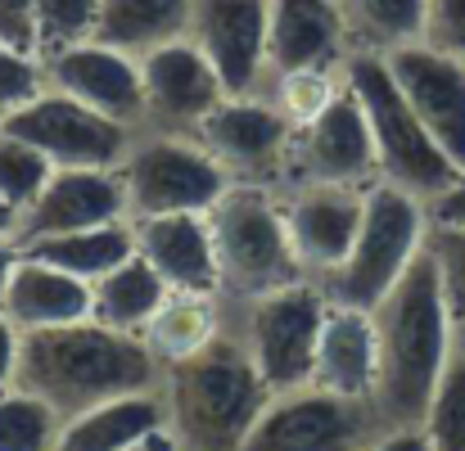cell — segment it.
I'll return each instance as SVG.
<instances>
[{"instance_id":"obj_1","label":"cell","mask_w":465,"mask_h":451,"mask_svg":"<svg viewBox=\"0 0 465 451\" xmlns=\"http://www.w3.org/2000/svg\"><path fill=\"white\" fill-rule=\"evenodd\" d=\"M371 316L380 338V425H420L443 370L457 357V316L425 253Z\"/></svg>"},{"instance_id":"obj_2","label":"cell","mask_w":465,"mask_h":451,"mask_svg":"<svg viewBox=\"0 0 465 451\" xmlns=\"http://www.w3.org/2000/svg\"><path fill=\"white\" fill-rule=\"evenodd\" d=\"M158 384H163V366L154 361V352L141 338L118 334L91 316L23 334L18 388L45 397L64 420L109 397L158 388Z\"/></svg>"},{"instance_id":"obj_3","label":"cell","mask_w":465,"mask_h":451,"mask_svg":"<svg viewBox=\"0 0 465 451\" xmlns=\"http://www.w3.org/2000/svg\"><path fill=\"white\" fill-rule=\"evenodd\" d=\"M272 388L249 361L235 325L203 352L163 370L167 429L185 451H244Z\"/></svg>"},{"instance_id":"obj_4","label":"cell","mask_w":465,"mask_h":451,"mask_svg":"<svg viewBox=\"0 0 465 451\" xmlns=\"http://www.w3.org/2000/svg\"><path fill=\"white\" fill-rule=\"evenodd\" d=\"M208 230H213L226 302H244L308 276L290 240L281 185L231 181L208 208Z\"/></svg>"},{"instance_id":"obj_5","label":"cell","mask_w":465,"mask_h":451,"mask_svg":"<svg viewBox=\"0 0 465 451\" xmlns=\"http://www.w3.org/2000/svg\"><path fill=\"white\" fill-rule=\"evenodd\" d=\"M425 235H430L425 199H416L389 181L366 185L361 230H357L348 258L321 280L325 299L375 311L389 299V289L416 267V258L425 253Z\"/></svg>"},{"instance_id":"obj_6","label":"cell","mask_w":465,"mask_h":451,"mask_svg":"<svg viewBox=\"0 0 465 451\" xmlns=\"http://www.w3.org/2000/svg\"><path fill=\"white\" fill-rule=\"evenodd\" d=\"M343 82L361 100V113H366V127H371V141H375V158H380V181L402 185L407 194L430 203L461 167L425 132L416 109L398 91L384 54L352 50L348 64H343Z\"/></svg>"},{"instance_id":"obj_7","label":"cell","mask_w":465,"mask_h":451,"mask_svg":"<svg viewBox=\"0 0 465 451\" xmlns=\"http://www.w3.org/2000/svg\"><path fill=\"white\" fill-rule=\"evenodd\" d=\"M325 311H330V299H325L321 280H312V276L290 280L281 289H267V294H253L244 302H231V325L272 393L312 384Z\"/></svg>"},{"instance_id":"obj_8","label":"cell","mask_w":465,"mask_h":451,"mask_svg":"<svg viewBox=\"0 0 465 451\" xmlns=\"http://www.w3.org/2000/svg\"><path fill=\"white\" fill-rule=\"evenodd\" d=\"M118 176L132 221L158 212H208L231 185L226 167L181 132H136L132 150L118 162Z\"/></svg>"},{"instance_id":"obj_9","label":"cell","mask_w":465,"mask_h":451,"mask_svg":"<svg viewBox=\"0 0 465 451\" xmlns=\"http://www.w3.org/2000/svg\"><path fill=\"white\" fill-rule=\"evenodd\" d=\"M380 429L384 425L371 402L303 384L267 397L244 451H366Z\"/></svg>"},{"instance_id":"obj_10","label":"cell","mask_w":465,"mask_h":451,"mask_svg":"<svg viewBox=\"0 0 465 451\" xmlns=\"http://www.w3.org/2000/svg\"><path fill=\"white\" fill-rule=\"evenodd\" d=\"M194 141L213 153L231 181H258V185H285L294 123L281 113V104L258 95H222L213 113L194 127Z\"/></svg>"},{"instance_id":"obj_11","label":"cell","mask_w":465,"mask_h":451,"mask_svg":"<svg viewBox=\"0 0 465 451\" xmlns=\"http://www.w3.org/2000/svg\"><path fill=\"white\" fill-rule=\"evenodd\" d=\"M375 181H380L375 141H371L361 100L343 82L339 95L316 118L294 127L285 185H375Z\"/></svg>"},{"instance_id":"obj_12","label":"cell","mask_w":465,"mask_h":451,"mask_svg":"<svg viewBox=\"0 0 465 451\" xmlns=\"http://www.w3.org/2000/svg\"><path fill=\"white\" fill-rule=\"evenodd\" d=\"M5 132L23 136L27 145L45 153L54 167H118L123 153L132 150L136 132L95 113L91 104L54 91L45 82V91L36 100H27L9 123Z\"/></svg>"},{"instance_id":"obj_13","label":"cell","mask_w":465,"mask_h":451,"mask_svg":"<svg viewBox=\"0 0 465 451\" xmlns=\"http://www.w3.org/2000/svg\"><path fill=\"white\" fill-rule=\"evenodd\" d=\"M267 23L272 0H190L185 36L217 68L226 95H258L267 86Z\"/></svg>"},{"instance_id":"obj_14","label":"cell","mask_w":465,"mask_h":451,"mask_svg":"<svg viewBox=\"0 0 465 451\" xmlns=\"http://www.w3.org/2000/svg\"><path fill=\"white\" fill-rule=\"evenodd\" d=\"M109 221H127V190L118 167H54L36 199L18 212L14 244L23 249L50 235H73Z\"/></svg>"},{"instance_id":"obj_15","label":"cell","mask_w":465,"mask_h":451,"mask_svg":"<svg viewBox=\"0 0 465 451\" xmlns=\"http://www.w3.org/2000/svg\"><path fill=\"white\" fill-rule=\"evenodd\" d=\"M45 64V82L82 104H91L95 113L141 132L145 127V82H141V59L127 50H114L104 41H77L68 50H54L41 59Z\"/></svg>"},{"instance_id":"obj_16","label":"cell","mask_w":465,"mask_h":451,"mask_svg":"<svg viewBox=\"0 0 465 451\" xmlns=\"http://www.w3.org/2000/svg\"><path fill=\"white\" fill-rule=\"evenodd\" d=\"M141 82H145V127L141 132L194 136V127L226 95L217 68L199 54L190 36H176L150 54H141Z\"/></svg>"},{"instance_id":"obj_17","label":"cell","mask_w":465,"mask_h":451,"mask_svg":"<svg viewBox=\"0 0 465 451\" xmlns=\"http://www.w3.org/2000/svg\"><path fill=\"white\" fill-rule=\"evenodd\" d=\"M398 91L425 123V132L443 145V153L465 167V64L434 50L430 41L402 45L384 54Z\"/></svg>"},{"instance_id":"obj_18","label":"cell","mask_w":465,"mask_h":451,"mask_svg":"<svg viewBox=\"0 0 465 451\" xmlns=\"http://www.w3.org/2000/svg\"><path fill=\"white\" fill-rule=\"evenodd\" d=\"M285 221L312 280H325L352 249L366 212V185H285Z\"/></svg>"},{"instance_id":"obj_19","label":"cell","mask_w":465,"mask_h":451,"mask_svg":"<svg viewBox=\"0 0 465 451\" xmlns=\"http://www.w3.org/2000/svg\"><path fill=\"white\" fill-rule=\"evenodd\" d=\"M352 36L339 0H272L267 23V82L285 73H339Z\"/></svg>"},{"instance_id":"obj_20","label":"cell","mask_w":465,"mask_h":451,"mask_svg":"<svg viewBox=\"0 0 465 451\" xmlns=\"http://www.w3.org/2000/svg\"><path fill=\"white\" fill-rule=\"evenodd\" d=\"M132 226H136V253L167 280V289L222 294L208 212H158V217H136Z\"/></svg>"},{"instance_id":"obj_21","label":"cell","mask_w":465,"mask_h":451,"mask_svg":"<svg viewBox=\"0 0 465 451\" xmlns=\"http://www.w3.org/2000/svg\"><path fill=\"white\" fill-rule=\"evenodd\" d=\"M312 384H321V388H330L339 397H352V402H371L375 407V388H380V338H375V316L371 311L330 302L325 325H321V343H316Z\"/></svg>"},{"instance_id":"obj_22","label":"cell","mask_w":465,"mask_h":451,"mask_svg":"<svg viewBox=\"0 0 465 451\" xmlns=\"http://www.w3.org/2000/svg\"><path fill=\"white\" fill-rule=\"evenodd\" d=\"M0 311L23 329V334H36V329H54V325H73V320H86L91 316V285L59 271L54 262L18 249V262L9 271V285H5V299Z\"/></svg>"},{"instance_id":"obj_23","label":"cell","mask_w":465,"mask_h":451,"mask_svg":"<svg viewBox=\"0 0 465 451\" xmlns=\"http://www.w3.org/2000/svg\"><path fill=\"white\" fill-rule=\"evenodd\" d=\"M167 429V407H163V384L109 397L100 407H86L59 425L54 451H127L132 443Z\"/></svg>"},{"instance_id":"obj_24","label":"cell","mask_w":465,"mask_h":451,"mask_svg":"<svg viewBox=\"0 0 465 451\" xmlns=\"http://www.w3.org/2000/svg\"><path fill=\"white\" fill-rule=\"evenodd\" d=\"M231 329V302L222 294H190V289H172L154 320L145 325L141 343L154 352V361L167 370L203 348H213L222 334Z\"/></svg>"},{"instance_id":"obj_25","label":"cell","mask_w":465,"mask_h":451,"mask_svg":"<svg viewBox=\"0 0 465 451\" xmlns=\"http://www.w3.org/2000/svg\"><path fill=\"white\" fill-rule=\"evenodd\" d=\"M167 294H172L167 280L158 276L141 253H132L127 262H118L109 276H100L91 285V320H100V325H109L118 334L141 338Z\"/></svg>"},{"instance_id":"obj_26","label":"cell","mask_w":465,"mask_h":451,"mask_svg":"<svg viewBox=\"0 0 465 451\" xmlns=\"http://www.w3.org/2000/svg\"><path fill=\"white\" fill-rule=\"evenodd\" d=\"M185 23H190V0H100L95 41L141 59L158 45L185 36Z\"/></svg>"},{"instance_id":"obj_27","label":"cell","mask_w":465,"mask_h":451,"mask_svg":"<svg viewBox=\"0 0 465 451\" xmlns=\"http://www.w3.org/2000/svg\"><path fill=\"white\" fill-rule=\"evenodd\" d=\"M27 253L54 262L59 271L95 285L100 276H109L118 262H127L136 253V226L127 221H109V226H91V230H73V235H50L36 244H23Z\"/></svg>"},{"instance_id":"obj_28","label":"cell","mask_w":465,"mask_h":451,"mask_svg":"<svg viewBox=\"0 0 465 451\" xmlns=\"http://www.w3.org/2000/svg\"><path fill=\"white\" fill-rule=\"evenodd\" d=\"M339 9H343L352 50L389 54V50L425 41L430 0H339Z\"/></svg>"},{"instance_id":"obj_29","label":"cell","mask_w":465,"mask_h":451,"mask_svg":"<svg viewBox=\"0 0 465 451\" xmlns=\"http://www.w3.org/2000/svg\"><path fill=\"white\" fill-rule=\"evenodd\" d=\"M59 425L64 416L45 397L18 384L0 393V451H54Z\"/></svg>"},{"instance_id":"obj_30","label":"cell","mask_w":465,"mask_h":451,"mask_svg":"<svg viewBox=\"0 0 465 451\" xmlns=\"http://www.w3.org/2000/svg\"><path fill=\"white\" fill-rule=\"evenodd\" d=\"M95 9H100V0H27L32 50L45 59L54 50L91 41L95 36Z\"/></svg>"},{"instance_id":"obj_31","label":"cell","mask_w":465,"mask_h":451,"mask_svg":"<svg viewBox=\"0 0 465 451\" xmlns=\"http://www.w3.org/2000/svg\"><path fill=\"white\" fill-rule=\"evenodd\" d=\"M420 429L434 451H465V352H457L452 366L443 370V379L420 416Z\"/></svg>"},{"instance_id":"obj_32","label":"cell","mask_w":465,"mask_h":451,"mask_svg":"<svg viewBox=\"0 0 465 451\" xmlns=\"http://www.w3.org/2000/svg\"><path fill=\"white\" fill-rule=\"evenodd\" d=\"M50 172H54V162L36 145H27L23 136H14V132L0 127V199L14 212H23L36 199V190L45 185Z\"/></svg>"},{"instance_id":"obj_33","label":"cell","mask_w":465,"mask_h":451,"mask_svg":"<svg viewBox=\"0 0 465 451\" xmlns=\"http://www.w3.org/2000/svg\"><path fill=\"white\" fill-rule=\"evenodd\" d=\"M339 86H343V68L339 73H285V77H272L262 91L281 104V113L294 127H303L339 95Z\"/></svg>"},{"instance_id":"obj_34","label":"cell","mask_w":465,"mask_h":451,"mask_svg":"<svg viewBox=\"0 0 465 451\" xmlns=\"http://www.w3.org/2000/svg\"><path fill=\"white\" fill-rule=\"evenodd\" d=\"M41 91H45V64H41V54L27 50V45L0 41V127L27 100H36Z\"/></svg>"},{"instance_id":"obj_35","label":"cell","mask_w":465,"mask_h":451,"mask_svg":"<svg viewBox=\"0 0 465 451\" xmlns=\"http://www.w3.org/2000/svg\"><path fill=\"white\" fill-rule=\"evenodd\" d=\"M425 258L443 285V299L452 307V316L465 311V226H439L430 221L425 235Z\"/></svg>"},{"instance_id":"obj_36","label":"cell","mask_w":465,"mask_h":451,"mask_svg":"<svg viewBox=\"0 0 465 451\" xmlns=\"http://www.w3.org/2000/svg\"><path fill=\"white\" fill-rule=\"evenodd\" d=\"M425 41L465 64V0H430Z\"/></svg>"},{"instance_id":"obj_37","label":"cell","mask_w":465,"mask_h":451,"mask_svg":"<svg viewBox=\"0 0 465 451\" xmlns=\"http://www.w3.org/2000/svg\"><path fill=\"white\" fill-rule=\"evenodd\" d=\"M425 212H430V221H439V226H465V167L425 203Z\"/></svg>"},{"instance_id":"obj_38","label":"cell","mask_w":465,"mask_h":451,"mask_svg":"<svg viewBox=\"0 0 465 451\" xmlns=\"http://www.w3.org/2000/svg\"><path fill=\"white\" fill-rule=\"evenodd\" d=\"M18 361H23V329L0 311V393L18 384Z\"/></svg>"},{"instance_id":"obj_39","label":"cell","mask_w":465,"mask_h":451,"mask_svg":"<svg viewBox=\"0 0 465 451\" xmlns=\"http://www.w3.org/2000/svg\"><path fill=\"white\" fill-rule=\"evenodd\" d=\"M366 451H434V447H430L420 425H389V429H380L366 443Z\"/></svg>"},{"instance_id":"obj_40","label":"cell","mask_w":465,"mask_h":451,"mask_svg":"<svg viewBox=\"0 0 465 451\" xmlns=\"http://www.w3.org/2000/svg\"><path fill=\"white\" fill-rule=\"evenodd\" d=\"M0 41H9V45H27V50H32L27 0H0Z\"/></svg>"},{"instance_id":"obj_41","label":"cell","mask_w":465,"mask_h":451,"mask_svg":"<svg viewBox=\"0 0 465 451\" xmlns=\"http://www.w3.org/2000/svg\"><path fill=\"white\" fill-rule=\"evenodd\" d=\"M127 451H185V447L176 443V434H172V429H158V434H150V438L132 443Z\"/></svg>"},{"instance_id":"obj_42","label":"cell","mask_w":465,"mask_h":451,"mask_svg":"<svg viewBox=\"0 0 465 451\" xmlns=\"http://www.w3.org/2000/svg\"><path fill=\"white\" fill-rule=\"evenodd\" d=\"M14 262H18V244L14 240H0V299H5V285H9Z\"/></svg>"},{"instance_id":"obj_43","label":"cell","mask_w":465,"mask_h":451,"mask_svg":"<svg viewBox=\"0 0 465 451\" xmlns=\"http://www.w3.org/2000/svg\"><path fill=\"white\" fill-rule=\"evenodd\" d=\"M14 230H18V212L0 199V240H14Z\"/></svg>"},{"instance_id":"obj_44","label":"cell","mask_w":465,"mask_h":451,"mask_svg":"<svg viewBox=\"0 0 465 451\" xmlns=\"http://www.w3.org/2000/svg\"><path fill=\"white\" fill-rule=\"evenodd\" d=\"M457 352H465V311L457 316Z\"/></svg>"}]
</instances>
